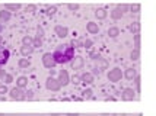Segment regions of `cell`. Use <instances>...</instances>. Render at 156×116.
<instances>
[{
	"instance_id": "obj_1",
	"label": "cell",
	"mask_w": 156,
	"mask_h": 116,
	"mask_svg": "<svg viewBox=\"0 0 156 116\" xmlns=\"http://www.w3.org/2000/svg\"><path fill=\"white\" fill-rule=\"evenodd\" d=\"M73 57H75V48L70 44L58 45L53 52V58H54L55 64H67L73 60Z\"/></svg>"
},
{
	"instance_id": "obj_2",
	"label": "cell",
	"mask_w": 156,
	"mask_h": 116,
	"mask_svg": "<svg viewBox=\"0 0 156 116\" xmlns=\"http://www.w3.org/2000/svg\"><path fill=\"white\" fill-rule=\"evenodd\" d=\"M107 77H108V80H109L111 83H118L120 80H121V77H122V71H121V68L115 67V68L109 70L108 74H107Z\"/></svg>"
},
{
	"instance_id": "obj_3",
	"label": "cell",
	"mask_w": 156,
	"mask_h": 116,
	"mask_svg": "<svg viewBox=\"0 0 156 116\" xmlns=\"http://www.w3.org/2000/svg\"><path fill=\"white\" fill-rule=\"evenodd\" d=\"M42 65H44L45 68H48V70H53L55 65H57L51 52H45V54L42 55Z\"/></svg>"
},
{
	"instance_id": "obj_4",
	"label": "cell",
	"mask_w": 156,
	"mask_h": 116,
	"mask_svg": "<svg viewBox=\"0 0 156 116\" xmlns=\"http://www.w3.org/2000/svg\"><path fill=\"white\" fill-rule=\"evenodd\" d=\"M45 87H47L48 90H51V91H58V90L61 89L58 80H57L55 77H53V75H50V77L47 78V81H45Z\"/></svg>"
},
{
	"instance_id": "obj_5",
	"label": "cell",
	"mask_w": 156,
	"mask_h": 116,
	"mask_svg": "<svg viewBox=\"0 0 156 116\" xmlns=\"http://www.w3.org/2000/svg\"><path fill=\"white\" fill-rule=\"evenodd\" d=\"M121 99H122V100H126V102H131V100L137 99L136 90L130 89V87L124 89V90H122V93H121Z\"/></svg>"
},
{
	"instance_id": "obj_6",
	"label": "cell",
	"mask_w": 156,
	"mask_h": 116,
	"mask_svg": "<svg viewBox=\"0 0 156 116\" xmlns=\"http://www.w3.org/2000/svg\"><path fill=\"white\" fill-rule=\"evenodd\" d=\"M9 58H10V51L5 47H0V67L2 65H6Z\"/></svg>"
},
{
	"instance_id": "obj_7",
	"label": "cell",
	"mask_w": 156,
	"mask_h": 116,
	"mask_svg": "<svg viewBox=\"0 0 156 116\" xmlns=\"http://www.w3.org/2000/svg\"><path fill=\"white\" fill-rule=\"evenodd\" d=\"M70 64H72V70H80L85 65V60L80 55H76V57H73V60L70 61Z\"/></svg>"
},
{
	"instance_id": "obj_8",
	"label": "cell",
	"mask_w": 156,
	"mask_h": 116,
	"mask_svg": "<svg viewBox=\"0 0 156 116\" xmlns=\"http://www.w3.org/2000/svg\"><path fill=\"white\" fill-rule=\"evenodd\" d=\"M9 96H10L12 100H23V89L13 87V89L9 91Z\"/></svg>"
},
{
	"instance_id": "obj_9",
	"label": "cell",
	"mask_w": 156,
	"mask_h": 116,
	"mask_svg": "<svg viewBox=\"0 0 156 116\" xmlns=\"http://www.w3.org/2000/svg\"><path fill=\"white\" fill-rule=\"evenodd\" d=\"M58 83H60V86H67L69 83H70V77H69V73L66 71V70H60L58 71Z\"/></svg>"
},
{
	"instance_id": "obj_10",
	"label": "cell",
	"mask_w": 156,
	"mask_h": 116,
	"mask_svg": "<svg viewBox=\"0 0 156 116\" xmlns=\"http://www.w3.org/2000/svg\"><path fill=\"white\" fill-rule=\"evenodd\" d=\"M54 32H55V35L58 36V38H66V36H69V29L66 26H55V29H54Z\"/></svg>"
},
{
	"instance_id": "obj_11",
	"label": "cell",
	"mask_w": 156,
	"mask_h": 116,
	"mask_svg": "<svg viewBox=\"0 0 156 116\" xmlns=\"http://www.w3.org/2000/svg\"><path fill=\"white\" fill-rule=\"evenodd\" d=\"M80 81L86 86V84H92V83L95 81V78H94V74L92 73H83L80 75Z\"/></svg>"
},
{
	"instance_id": "obj_12",
	"label": "cell",
	"mask_w": 156,
	"mask_h": 116,
	"mask_svg": "<svg viewBox=\"0 0 156 116\" xmlns=\"http://www.w3.org/2000/svg\"><path fill=\"white\" fill-rule=\"evenodd\" d=\"M122 75H124L129 81H133V80L137 77V70L136 68H127L126 71H124V74Z\"/></svg>"
},
{
	"instance_id": "obj_13",
	"label": "cell",
	"mask_w": 156,
	"mask_h": 116,
	"mask_svg": "<svg viewBox=\"0 0 156 116\" xmlns=\"http://www.w3.org/2000/svg\"><path fill=\"white\" fill-rule=\"evenodd\" d=\"M86 31H88L89 34L96 35V34H99V26H98V23H95V22H88Z\"/></svg>"
},
{
	"instance_id": "obj_14",
	"label": "cell",
	"mask_w": 156,
	"mask_h": 116,
	"mask_svg": "<svg viewBox=\"0 0 156 116\" xmlns=\"http://www.w3.org/2000/svg\"><path fill=\"white\" fill-rule=\"evenodd\" d=\"M10 18H12V13L9 10H6V9L0 10V23H6Z\"/></svg>"
},
{
	"instance_id": "obj_15",
	"label": "cell",
	"mask_w": 156,
	"mask_h": 116,
	"mask_svg": "<svg viewBox=\"0 0 156 116\" xmlns=\"http://www.w3.org/2000/svg\"><path fill=\"white\" fill-rule=\"evenodd\" d=\"M28 86V78L25 75H20L16 78V87H19V89H25Z\"/></svg>"
},
{
	"instance_id": "obj_16",
	"label": "cell",
	"mask_w": 156,
	"mask_h": 116,
	"mask_svg": "<svg viewBox=\"0 0 156 116\" xmlns=\"http://www.w3.org/2000/svg\"><path fill=\"white\" fill-rule=\"evenodd\" d=\"M18 67L19 68H23V70H27L31 67V60L29 58H20L19 61H18Z\"/></svg>"
},
{
	"instance_id": "obj_17",
	"label": "cell",
	"mask_w": 156,
	"mask_h": 116,
	"mask_svg": "<svg viewBox=\"0 0 156 116\" xmlns=\"http://www.w3.org/2000/svg\"><path fill=\"white\" fill-rule=\"evenodd\" d=\"M95 16L98 19H105L107 16H108V12H107V9H104V7H99V9H96L95 10Z\"/></svg>"
},
{
	"instance_id": "obj_18",
	"label": "cell",
	"mask_w": 156,
	"mask_h": 116,
	"mask_svg": "<svg viewBox=\"0 0 156 116\" xmlns=\"http://www.w3.org/2000/svg\"><path fill=\"white\" fill-rule=\"evenodd\" d=\"M82 99H86V100H89V99H95V96H94V90L92 89L83 90V93H82Z\"/></svg>"
},
{
	"instance_id": "obj_19",
	"label": "cell",
	"mask_w": 156,
	"mask_h": 116,
	"mask_svg": "<svg viewBox=\"0 0 156 116\" xmlns=\"http://www.w3.org/2000/svg\"><path fill=\"white\" fill-rule=\"evenodd\" d=\"M32 52H34V47H25L23 45V47L20 48V54L23 55V57H29Z\"/></svg>"
},
{
	"instance_id": "obj_20",
	"label": "cell",
	"mask_w": 156,
	"mask_h": 116,
	"mask_svg": "<svg viewBox=\"0 0 156 116\" xmlns=\"http://www.w3.org/2000/svg\"><path fill=\"white\" fill-rule=\"evenodd\" d=\"M118 35H120V29H118L117 26H111L108 29V36L109 38H117Z\"/></svg>"
},
{
	"instance_id": "obj_21",
	"label": "cell",
	"mask_w": 156,
	"mask_h": 116,
	"mask_svg": "<svg viewBox=\"0 0 156 116\" xmlns=\"http://www.w3.org/2000/svg\"><path fill=\"white\" fill-rule=\"evenodd\" d=\"M111 18H112L114 21H118V19H121L122 18V12L118 9V7H115V9L111 12Z\"/></svg>"
},
{
	"instance_id": "obj_22",
	"label": "cell",
	"mask_w": 156,
	"mask_h": 116,
	"mask_svg": "<svg viewBox=\"0 0 156 116\" xmlns=\"http://www.w3.org/2000/svg\"><path fill=\"white\" fill-rule=\"evenodd\" d=\"M5 9L9 10V12H16L20 9V5H15V3H6L5 5Z\"/></svg>"
},
{
	"instance_id": "obj_23",
	"label": "cell",
	"mask_w": 156,
	"mask_h": 116,
	"mask_svg": "<svg viewBox=\"0 0 156 116\" xmlns=\"http://www.w3.org/2000/svg\"><path fill=\"white\" fill-rule=\"evenodd\" d=\"M96 67L99 70H105L107 67H108V62H107V60H104V58H99V60H96Z\"/></svg>"
},
{
	"instance_id": "obj_24",
	"label": "cell",
	"mask_w": 156,
	"mask_h": 116,
	"mask_svg": "<svg viewBox=\"0 0 156 116\" xmlns=\"http://www.w3.org/2000/svg\"><path fill=\"white\" fill-rule=\"evenodd\" d=\"M129 31L130 32H133V34H139V31H140V23H139V22L131 23V25L129 26Z\"/></svg>"
},
{
	"instance_id": "obj_25",
	"label": "cell",
	"mask_w": 156,
	"mask_h": 116,
	"mask_svg": "<svg viewBox=\"0 0 156 116\" xmlns=\"http://www.w3.org/2000/svg\"><path fill=\"white\" fill-rule=\"evenodd\" d=\"M32 42H34V38H31V36H23L22 38V44L25 45V47H32Z\"/></svg>"
},
{
	"instance_id": "obj_26",
	"label": "cell",
	"mask_w": 156,
	"mask_h": 116,
	"mask_svg": "<svg viewBox=\"0 0 156 116\" xmlns=\"http://www.w3.org/2000/svg\"><path fill=\"white\" fill-rule=\"evenodd\" d=\"M35 97L34 91L32 90H28V91H23V100H32Z\"/></svg>"
},
{
	"instance_id": "obj_27",
	"label": "cell",
	"mask_w": 156,
	"mask_h": 116,
	"mask_svg": "<svg viewBox=\"0 0 156 116\" xmlns=\"http://www.w3.org/2000/svg\"><path fill=\"white\" fill-rule=\"evenodd\" d=\"M3 81H5V84H10V83H13V75L12 74H5L3 75V78H2Z\"/></svg>"
},
{
	"instance_id": "obj_28",
	"label": "cell",
	"mask_w": 156,
	"mask_h": 116,
	"mask_svg": "<svg viewBox=\"0 0 156 116\" xmlns=\"http://www.w3.org/2000/svg\"><path fill=\"white\" fill-rule=\"evenodd\" d=\"M130 57H131V60H133V61H137V60H139V58H140V52H139V49H133V51H131V54H130Z\"/></svg>"
},
{
	"instance_id": "obj_29",
	"label": "cell",
	"mask_w": 156,
	"mask_h": 116,
	"mask_svg": "<svg viewBox=\"0 0 156 116\" xmlns=\"http://www.w3.org/2000/svg\"><path fill=\"white\" fill-rule=\"evenodd\" d=\"M32 47H34V48H41V47H42V39H41V38H34Z\"/></svg>"
},
{
	"instance_id": "obj_30",
	"label": "cell",
	"mask_w": 156,
	"mask_h": 116,
	"mask_svg": "<svg viewBox=\"0 0 156 116\" xmlns=\"http://www.w3.org/2000/svg\"><path fill=\"white\" fill-rule=\"evenodd\" d=\"M70 81L73 83V84H75V86H77V84H80V75H73V77H72V78H70Z\"/></svg>"
},
{
	"instance_id": "obj_31",
	"label": "cell",
	"mask_w": 156,
	"mask_h": 116,
	"mask_svg": "<svg viewBox=\"0 0 156 116\" xmlns=\"http://www.w3.org/2000/svg\"><path fill=\"white\" fill-rule=\"evenodd\" d=\"M130 10H131V13H139L140 12V5H131Z\"/></svg>"
},
{
	"instance_id": "obj_32",
	"label": "cell",
	"mask_w": 156,
	"mask_h": 116,
	"mask_svg": "<svg viewBox=\"0 0 156 116\" xmlns=\"http://www.w3.org/2000/svg\"><path fill=\"white\" fill-rule=\"evenodd\" d=\"M42 36H44V29L41 26H38L37 28V38H41V39H42Z\"/></svg>"
},
{
	"instance_id": "obj_33",
	"label": "cell",
	"mask_w": 156,
	"mask_h": 116,
	"mask_svg": "<svg viewBox=\"0 0 156 116\" xmlns=\"http://www.w3.org/2000/svg\"><path fill=\"white\" fill-rule=\"evenodd\" d=\"M134 45H136L137 49L140 48V35L139 34H136V36H134Z\"/></svg>"
},
{
	"instance_id": "obj_34",
	"label": "cell",
	"mask_w": 156,
	"mask_h": 116,
	"mask_svg": "<svg viewBox=\"0 0 156 116\" xmlns=\"http://www.w3.org/2000/svg\"><path fill=\"white\" fill-rule=\"evenodd\" d=\"M67 7L70 10H79V5H76V3H70V5H67Z\"/></svg>"
},
{
	"instance_id": "obj_35",
	"label": "cell",
	"mask_w": 156,
	"mask_h": 116,
	"mask_svg": "<svg viewBox=\"0 0 156 116\" xmlns=\"http://www.w3.org/2000/svg\"><path fill=\"white\" fill-rule=\"evenodd\" d=\"M134 81H136V87H137V93L140 91V75H137L136 78H134Z\"/></svg>"
},
{
	"instance_id": "obj_36",
	"label": "cell",
	"mask_w": 156,
	"mask_h": 116,
	"mask_svg": "<svg viewBox=\"0 0 156 116\" xmlns=\"http://www.w3.org/2000/svg\"><path fill=\"white\" fill-rule=\"evenodd\" d=\"M6 93H7V87H6V86H5V84H3V86H0V94L5 96Z\"/></svg>"
},
{
	"instance_id": "obj_37",
	"label": "cell",
	"mask_w": 156,
	"mask_h": 116,
	"mask_svg": "<svg viewBox=\"0 0 156 116\" xmlns=\"http://www.w3.org/2000/svg\"><path fill=\"white\" fill-rule=\"evenodd\" d=\"M90 58H92L94 61H96V60H99V58H101V55H99V54H94V52H92V54H90Z\"/></svg>"
},
{
	"instance_id": "obj_38",
	"label": "cell",
	"mask_w": 156,
	"mask_h": 116,
	"mask_svg": "<svg viewBox=\"0 0 156 116\" xmlns=\"http://www.w3.org/2000/svg\"><path fill=\"white\" fill-rule=\"evenodd\" d=\"M83 47H86V48H90V47H92V41H89V39H86V41L83 42Z\"/></svg>"
},
{
	"instance_id": "obj_39",
	"label": "cell",
	"mask_w": 156,
	"mask_h": 116,
	"mask_svg": "<svg viewBox=\"0 0 156 116\" xmlns=\"http://www.w3.org/2000/svg\"><path fill=\"white\" fill-rule=\"evenodd\" d=\"M101 73H102V70H99V68H98V67H95V68H94V71H92V74H94V75H95V74H98V75H99V74H101Z\"/></svg>"
},
{
	"instance_id": "obj_40",
	"label": "cell",
	"mask_w": 156,
	"mask_h": 116,
	"mask_svg": "<svg viewBox=\"0 0 156 116\" xmlns=\"http://www.w3.org/2000/svg\"><path fill=\"white\" fill-rule=\"evenodd\" d=\"M35 9H37V7H35L34 5H29V6H27V10H29V12H35Z\"/></svg>"
},
{
	"instance_id": "obj_41",
	"label": "cell",
	"mask_w": 156,
	"mask_h": 116,
	"mask_svg": "<svg viewBox=\"0 0 156 116\" xmlns=\"http://www.w3.org/2000/svg\"><path fill=\"white\" fill-rule=\"evenodd\" d=\"M5 74H6V73H5V70L0 67V78H3V75H5Z\"/></svg>"
},
{
	"instance_id": "obj_42",
	"label": "cell",
	"mask_w": 156,
	"mask_h": 116,
	"mask_svg": "<svg viewBox=\"0 0 156 116\" xmlns=\"http://www.w3.org/2000/svg\"><path fill=\"white\" fill-rule=\"evenodd\" d=\"M3 29H5V25H3V23H0V34L3 32Z\"/></svg>"
},
{
	"instance_id": "obj_43",
	"label": "cell",
	"mask_w": 156,
	"mask_h": 116,
	"mask_svg": "<svg viewBox=\"0 0 156 116\" xmlns=\"http://www.w3.org/2000/svg\"><path fill=\"white\" fill-rule=\"evenodd\" d=\"M112 116H127L126 113H115V115H112Z\"/></svg>"
},
{
	"instance_id": "obj_44",
	"label": "cell",
	"mask_w": 156,
	"mask_h": 116,
	"mask_svg": "<svg viewBox=\"0 0 156 116\" xmlns=\"http://www.w3.org/2000/svg\"><path fill=\"white\" fill-rule=\"evenodd\" d=\"M3 44H5V41L2 39V36H0V47H3Z\"/></svg>"
},
{
	"instance_id": "obj_45",
	"label": "cell",
	"mask_w": 156,
	"mask_h": 116,
	"mask_svg": "<svg viewBox=\"0 0 156 116\" xmlns=\"http://www.w3.org/2000/svg\"><path fill=\"white\" fill-rule=\"evenodd\" d=\"M67 116H79L77 113H67Z\"/></svg>"
},
{
	"instance_id": "obj_46",
	"label": "cell",
	"mask_w": 156,
	"mask_h": 116,
	"mask_svg": "<svg viewBox=\"0 0 156 116\" xmlns=\"http://www.w3.org/2000/svg\"><path fill=\"white\" fill-rule=\"evenodd\" d=\"M137 116H143V115H142V113H139V115H137Z\"/></svg>"
},
{
	"instance_id": "obj_47",
	"label": "cell",
	"mask_w": 156,
	"mask_h": 116,
	"mask_svg": "<svg viewBox=\"0 0 156 116\" xmlns=\"http://www.w3.org/2000/svg\"><path fill=\"white\" fill-rule=\"evenodd\" d=\"M0 116H3V115H0Z\"/></svg>"
}]
</instances>
